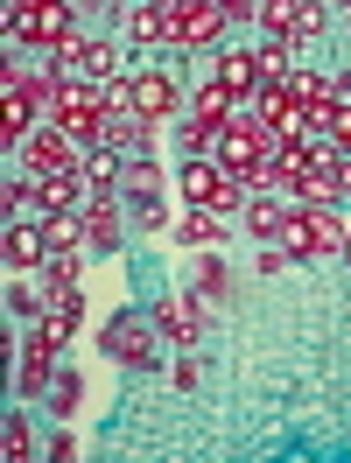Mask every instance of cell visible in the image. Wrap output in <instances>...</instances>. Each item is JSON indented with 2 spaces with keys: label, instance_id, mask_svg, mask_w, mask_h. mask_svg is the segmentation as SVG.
I'll return each instance as SVG.
<instances>
[{
  "label": "cell",
  "instance_id": "31",
  "mask_svg": "<svg viewBox=\"0 0 351 463\" xmlns=\"http://www.w3.org/2000/svg\"><path fill=\"white\" fill-rule=\"evenodd\" d=\"M345 14H351V0H345Z\"/></svg>",
  "mask_w": 351,
  "mask_h": 463
},
{
  "label": "cell",
  "instance_id": "3",
  "mask_svg": "<svg viewBox=\"0 0 351 463\" xmlns=\"http://www.w3.org/2000/svg\"><path fill=\"white\" fill-rule=\"evenodd\" d=\"M50 119H57L63 134H78V141H99V134H106V85H85V78H63L57 85V106H50Z\"/></svg>",
  "mask_w": 351,
  "mask_h": 463
},
{
  "label": "cell",
  "instance_id": "18",
  "mask_svg": "<svg viewBox=\"0 0 351 463\" xmlns=\"http://www.w3.org/2000/svg\"><path fill=\"white\" fill-rule=\"evenodd\" d=\"M155 330H162V337H183V345H190V337H197V309H190L183 295H169V302H155Z\"/></svg>",
  "mask_w": 351,
  "mask_h": 463
},
{
  "label": "cell",
  "instance_id": "5",
  "mask_svg": "<svg viewBox=\"0 0 351 463\" xmlns=\"http://www.w3.org/2000/svg\"><path fill=\"white\" fill-rule=\"evenodd\" d=\"M78 162H85V141H78V134H63L57 119H50L43 134L22 141V169H29V183H35V175H57V169H78Z\"/></svg>",
  "mask_w": 351,
  "mask_h": 463
},
{
  "label": "cell",
  "instance_id": "23",
  "mask_svg": "<svg viewBox=\"0 0 351 463\" xmlns=\"http://www.w3.org/2000/svg\"><path fill=\"white\" fill-rule=\"evenodd\" d=\"M78 393H85V379H78V373H57V379H50V401H57L63 414L78 407Z\"/></svg>",
  "mask_w": 351,
  "mask_h": 463
},
{
  "label": "cell",
  "instance_id": "12",
  "mask_svg": "<svg viewBox=\"0 0 351 463\" xmlns=\"http://www.w3.org/2000/svg\"><path fill=\"white\" fill-rule=\"evenodd\" d=\"M239 113H246V99H232L218 78H211L204 91H190V119H197V127H211V134H218V127H232Z\"/></svg>",
  "mask_w": 351,
  "mask_h": 463
},
{
  "label": "cell",
  "instance_id": "13",
  "mask_svg": "<svg viewBox=\"0 0 351 463\" xmlns=\"http://www.w3.org/2000/svg\"><path fill=\"white\" fill-rule=\"evenodd\" d=\"M127 35H134V43H176L169 0H134V7H127Z\"/></svg>",
  "mask_w": 351,
  "mask_h": 463
},
{
  "label": "cell",
  "instance_id": "20",
  "mask_svg": "<svg viewBox=\"0 0 351 463\" xmlns=\"http://www.w3.org/2000/svg\"><path fill=\"white\" fill-rule=\"evenodd\" d=\"M281 85H289V99H295V106H323V99L337 91L330 78H323V71H309V63H295V71L281 78Z\"/></svg>",
  "mask_w": 351,
  "mask_h": 463
},
{
  "label": "cell",
  "instance_id": "2",
  "mask_svg": "<svg viewBox=\"0 0 351 463\" xmlns=\"http://www.w3.org/2000/svg\"><path fill=\"white\" fill-rule=\"evenodd\" d=\"M281 246H289L295 260H309V253H345V218H337L330 203H302V197H289Z\"/></svg>",
  "mask_w": 351,
  "mask_h": 463
},
{
  "label": "cell",
  "instance_id": "22",
  "mask_svg": "<svg viewBox=\"0 0 351 463\" xmlns=\"http://www.w3.org/2000/svg\"><path fill=\"white\" fill-rule=\"evenodd\" d=\"M289 71H295V63H289V43H274V35H267V43H261V78H267V85H281Z\"/></svg>",
  "mask_w": 351,
  "mask_h": 463
},
{
  "label": "cell",
  "instance_id": "9",
  "mask_svg": "<svg viewBox=\"0 0 351 463\" xmlns=\"http://www.w3.org/2000/svg\"><path fill=\"white\" fill-rule=\"evenodd\" d=\"M169 14H176V43H183V50H211V43L225 35V14H218L211 0H169Z\"/></svg>",
  "mask_w": 351,
  "mask_h": 463
},
{
  "label": "cell",
  "instance_id": "8",
  "mask_svg": "<svg viewBox=\"0 0 351 463\" xmlns=\"http://www.w3.org/2000/svg\"><path fill=\"white\" fill-rule=\"evenodd\" d=\"M127 106H134V119H147V127L169 119L176 113V78L169 71H134V78H127Z\"/></svg>",
  "mask_w": 351,
  "mask_h": 463
},
{
  "label": "cell",
  "instance_id": "21",
  "mask_svg": "<svg viewBox=\"0 0 351 463\" xmlns=\"http://www.w3.org/2000/svg\"><path fill=\"white\" fill-rule=\"evenodd\" d=\"M0 457H7V463L35 457V435H29V421H22V414H7V429H0Z\"/></svg>",
  "mask_w": 351,
  "mask_h": 463
},
{
  "label": "cell",
  "instance_id": "24",
  "mask_svg": "<svg viewBox=\"0 0 351 463\" xmlns=\"http://www.w3.org/2000/svg\"><path fill=\"white\" fill-rule=\"evenodd\" d=\"M43 274H50V281H78V253H50Z\"/></svg>",
  "mask_w": 351,
  "mask_h": 463
},
{
  "label": "cell",
  "instance_id": "27",
  "mask_svg": "<svg viewBox=\"0 0 351 463\" xmlns=\"http://www.w3.org/2000/svg\"><path fill=\"white\" fill-rule=\"evenodd\" d=\"M337 183H345V197H351V155H337Z\"/></svg>",
  "mask_w": 351,
  "mask_h": 463
},
{
  "label": "cell",
  "instance_id": "28",
  "mask_svg": "<svg viewBox=\"0 0 351 463\" xmlns=\"http://www.w3.org/2000/svg\"><path fill=\"white\" fill-rule=\"evenodd\" d=\"M345 253H351V225H345Z\"/></svg>",
  "mask_w": 351,
  "mask_h": 463
},
{
  "label": "cell",
  "instance_id": "29",
  "mask_svg": "<svg viewBox=\"0 0 351 463\" xmlns=\"http://www.w3.org/2000/svg\"><path fill=\"white\" fill-rule=\"evenodd\" d=\"M345 99H351V78H345Z\"/></svg>",
  "mask_w": 351,
  "mask_h": 463
},
{
  "label": "cell",
  "instance_id": "11",
  "mask_svg": "<svg viewBox=\"0 0 351 463\" xmlns=\"http://www.w3.org/2000/svg\"><path fill=\"white\" fill-rule=\"evenodd\" d=\"M0 246H7V274L50 267V232L43 225H14V218H7V239H0Z\"/></svg>",
  "mask_w": 351,
  "mask_h": 463
},
{
  "label": "cell",
  "instance_id": "4",
  "mask_svg": "<svg viewBox=\"0 0 351 463\" xmlns=\"http://www.w3.org/2000/svg\"><path fill=\"white\" fill-rule=\"evenodd\" d=\"M183 203H204V211H232L239 203V175L218 155H190L183 162Z\"/></svg>",
  "mask_w": 351,
  "mask_h": 463
},
{
  "label": "cell",
  "instance_id": "17",
  "mask_svg": "<svg viewBox=\"0 0 351 463\" xmlns=\"http://www.w3.org/2000/svg\"><path fill=\"white\" fill-rule=\"evenodd\" d=\"M176 239H183V246H218V239H225V218L204 211V203H190V211H183V225H176Z\"/></svg>",
  "mask_w": 351,
  "mask_h": 463
},
{
  "label": "cell",
  "instance_id": "25",
  "mask_svg": "<svg viewBox=\"0 0 351 463\" xmlns=\"http://www.w3.org/2000/svg\"><path fill=\"white\" fill-rule=\"evenodd\" d=\"M330 155H351V106L337 113V127H330Z\"/></svg>",
  "mask_w": 351,
  "mask_h": 463
},
{
  "label": "cell",
  "instance_id": "30",
  "mask_svg": "<svg viewBox=\"0 0 351 463\" xmlns=\"http://www.w3.org/2000/svg\"><path fill=\"white\" fill-rule=\"evenodd\" d=\"M119 7H134V0H119Z\"/></svg>",
  "mask_w": 351,
  "mask_h": 463
},
{
  "label": "cell",
  "instance_id": "14",
  "mask_svg": "<svg viewBox=\"0 0 351 463\" xmlns=\"http://www.w3.org/2000/svg\"><path fill=\"white\" fill-rule=\"evenodd\" d=\"M78 317H85V295H78V281H50V309H43V330H50V337H71V330H78Z\"/></svg>",
  "mask_w": 351,
  "mask_h": 463
},
{
  "label": "cell",
  "instance_id": "6",
  "mask_svg": "<svg viewBox=\"0 0 351 463\" xmlns=\"http://www.w3.org/2000/svg\"><path fill=\"white\" fill-rule=\"evenodd\" d=\"M253 14H261V29L274 35V43H309V35L323 29V7H317V0H261Z\"/></svg>",
  "mask_w": 351,
  "mask_h": 463
},
{
  "label": "cell",
  "instance_id": "15",
  "mask_svg": "<svg viewBox=\"0 0 351 463\" xmlns=\"http://www.w3.org/2000/svg\"><path fill=\"white\" fill-rule=\"evenodd\" d=\"M218 85L232 91V99H253L267 85L261 78V50H232V57H218Z\"/></svg>",
  "mask_w": 351,
  "mask_h": 463
},
{
  "label": "cell",
  "instance_id": "19",
  "mask_svg": "<svg viewBox=\"0 0 351 463\" xmlns=\"http://www.w3.org/2000/svg\"><path fill=\"white\" fill-rule=\"evenodd\" d=\"M281 225H289V203L281 197H253L246 203V232H253V239H281Z\"/></svg>",
  "mask_w": 351,
  "mask_h": 463
},
{
  "label": "cell",
  "instance_id": "10",
  "mask_svg": "<svg viewBox=\"0 0 351 463\" xmlns=\"http://www.w3.org/2000/svg\"><path fill=\"white\" fill-rule=\"evenodd\" d=\"M99 345H106V358H119V365H147V358H155V337H147L141 317H113Z\"/></svg>",
  "mask_w": 351,
  "mask_h": 463
},
{
  "label": "cell",
  "instance_id": "7",
  "mask_svg": "<svg viewBox=\"0 0 351 463\" xmlns=\"http://www.w3.org/2000/svg\"><path fill=\"white\" fill-rule=\"evenodd\" d=\"M57 57H63V78H85V85H113V78H119V50H113V43L71 35Z\"/></svg>",
  "mask_w": 351,
  "mask_h": 463
},
{
  "label": "cell",
  "instance_id": "1",
  "mask_svg": "<svg viewBox=\"0 0 351 463\" xmlns=\"http://www.w3.org/2000/svg\"><path fill=\"white\" fill-rule=\"evenodd\" d=\"M71 14H78V0H7L0 7V29L7 43H35V50H63L71 43Z\"/></svg>",
  "mask_w": 351,
  "mask_h": 463
},
{
  "label": "cell",
  "instance_id": "26",
  "mask_svg": "<svg viewBox=\"0 0 351 463\" xmlns=\"http://www.w3.org/2000/svg\"><path fill=\"white\" fill-rule=\"evenodd\" d=\"M211 7H218V14H225V22H232V14H253V7H261V0H211Z\"/></svg>",
  "mask_w": 351,
  "mask_h": 463
},
{
  "label": "cell",
  "instance_id": "16",
  "mask_svg": "<svg viewBox=\"0 0 351 463\" xmlns=\"http://www.w3.org/2000/svg\"><path fill=\"white\" fill-rule=\"evenodd\" d=\"M50 351H57V337H50L43 323H35L29 337H22V386H29V393H35V386H50V379H57V373H50Z\"/></svg>",
  "mask_w": 351,
  "mask_h": 463
}]
</instances>
